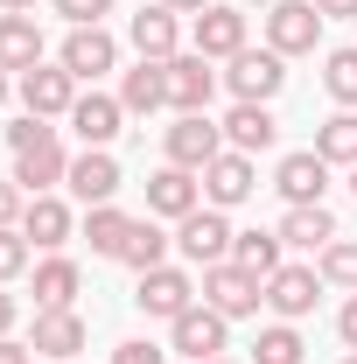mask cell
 Listing matches in <instances>:
<instances>
[{
    "instance_id": "14",
    "label": "cell",
    "mask_w": 357,
    "mask_h": 364,
    "mask_svg": "<svg viewBox=\"0 0 357 364\" xmlns=\"http://www.w3.org/2000/svg\"><path fill=\"white\" fill-rule=\"evenodd\" d=\"M196 196H203L196 168H176V161H169V168H154V176H147V210H154V218H176V225H182L189 210H203Z\"/></svg>"
},
{
    "instance_id": "41",
    "label": "cell",
    "mask_w": 357,
    "mask_h": 364,
    "mask_svg": "<svg viewBox=\"0 0 357 364\" xmlns=\"http://www.w3.org/2000/svg\"><path fill=\"white\" fill-rule=\"evenodd\" d=\"M0 364H36V350H28V343H14V336H0Z\"/></svg>"
},
{
    "instance_id": "6",
    "label": "cell",
    "mask_w": 357,
    "mask_h": 364,
    "mask_svg": "<svg viewBox=\"0 0 357 364\" xmlns=\"http://www.w3.org/2000/svg\"><path fill=\"white\" fill-rule=\"evenodd\" d=\"M231 238H238V231L224 225V210H211V203H203V210H189L182 231H176L182 259H196V267H224V259H231Z\"/></svg>"
},
{
    "instance_id": "43",
    "label": "cell",
    "mask_w": 357,
    "mask_h": 364,
    "mask_svg": "<svg viewBox=\"0 0 357 364\" xmlns=\"http://www.w3.org/2000/svg\"><path fill=\"white\" fill-rule=\"evenodd\" d=\"M161 7H176V14H203L211 0H161Z\"/></svg>"
},
{
    "instance_id": "23",
    "label": "cell",
    "mask_w": 357,
    "mask_h": 364,
    "mask_svg": "<svg viewBox=\"0 0 357 364\" xmlns=\"http://www.w3.org/2000/svg\"><path fill=\"white\" fill-rule=\"evenodd\" d=\"M119 105H127V112H161V105H169V63L140 56L134 70L119 77Z\"/></svg>"
},
{
    "instance_id": "20",
    "label": "cell",
    "mask_w": 357,
    "mask_h": 364,
    "mask_svg": "<svg viewBox=\"0 0 357 364\" xmlns=\"http://www.w3.org/2000/svg\"><path fill=\"white\" fill-rule=\"evenodd\" d=\"M56 182H70V161H63L56 140L28 147V154H14V189H21V196H49Z\"/></svg>"
},
{
    "instance_id": "35",
    "label": "cell",
    "mask_w": 357,
    "mask_h": 364,
    "mask_svg": "<svg viewBox=\"0 0 357 364\" xmlns=\"http://www.w3.org/2000/svg\"><path fill=\"white\" fill-rule=\"evenodd\" d=\"M43 140H56V127L36 119V112H21V119L7 127V147H14V154H28V147H43Z\"/></svg>"
},
{
    "instance_id": "42",
    "label": "cell",
    "mask_w": 357,
    "mask_h": 364,
    "mask_svg": "<svg viewBox=\"0 0 357 364\" xmlns=\"http://www.w3.org/2000/svg\"><path fill=\"white\" fill-rule=\"evenodd\" d=\"M0 336H14V294L0 287Z\"/></svg>"
},
{
    "instance_id": "39",
    "label": "cell",
    "mask_w": 357,
    "mask_h": 364,
    "mask_svg": "<svg viewBox=\"0 0 357 364\" xmlns=\"http://www.w3.org/2000/svg\"><path fill=\"white\" fill-rule=\"evenodd\" d=\"M336 336H343V343H351V350H357V294H351V301H343V316H336Z\"/></svg>"
},
{
    "instance_id": "49",
    "label": "cell",
    "mask_w": 357,
    "mask_h": 364,
    "mask_svg": "<svg viewBox=\"0 0 357 364\" xmlns=\"http://www.w3.org/2000/svg\"><path fill=\"white\" fill-rule=\"evenodd\" d=\"M211 364H231V358H211Z\"/></svg>"
},
{
    "instance_id": "48",
    "label": "cell",
    "mask_w": 357,
    "mask_h": 364,
    "mask_svg": "<svg viewBox=\"0 0 357 364\" xmlns=\"http://www.w3.org/2000/svg\"><path fill=\"white\" fill-rule=\"evenodd\" d=\"M343 364H357V350H351V358H343Z\"/></svg>"
},
{
    "instance_id": "44",
    "label": "cell",
    "mask_w": 357,
    "mask_h": 364,
    "mask_svg": "<svg viewBox=\"0 0 357 364\" xmlns=\"http://www.w3.org/2000/svg\"><path fill=\"white\" fill-rule=\"evenodd\" d=\"M0 7H7V14H36V0H0Z\"/></svg>"
},
{
    "instance_id": "37",
    "label": "cell",
    "mask_w": 357,
    "mask_h": 364,
    "mask_svg": "<svg viewBox=\"0 0 357 364\" xmlns=\"http://www.w3.org/2000/svg\"><path fill=\"white\" fill-rule=\"evenodd\" d=\"M112 364H169V350H161V343H147V336H134V343H119V350H112Z\"/></svg>"
},
{
    "instance_id": "26",
    "label": "cell",
    "mask_w": 357,
    "mask_h": 364,
    "mask_svg": "<svg viewBox=\"0 0 357 364\" xmlns=\"http://www.w3.org/2000/svg\"><path fill=\"white\" fill-rule=\"evenodd\" d=\"M78 287H85V273H78V259H43L36 267V309H70L78 301Z\"/></svg>"
},
{
    "instance_id": "13",
    "label": "cell",
    "mask_w": 357,
    "mask_h": 364,
    "mask_svg": "<svg viewBox=\"0 0 357 364\" xmlns=\"http://www.w3.org/2000/svg\"><path fill=\"white\" fill-rule=\"evenodd\" d=\"M260 182H252V154H238V147H224L218 161L203 168V203L211 210H231V203H245Z\"/></svg>"
},
{
    "instance_id": "15",
    "label": "cell",
    "mask_w": 357,
    "mask_h": 364,
    "mask_svg": "<svg viewBox=\"0 0 357 364\" xmlns=\"http://www.w3.org/2000/svg\"><path fill=\"white\" fill-rule=\"evenodd\" d=\"M70 196H78L85 210L119 196V161H112V147H85V154L70 161Z\"/></svg>"
},
{
    "instance_id": "2",
    "label": "cell",
    "mask_w": 357,
    "mask_h": 364,
    "mask_svg": "<svg viewBox=\"0 0 357 364\" xmlns=\"http://www.w3.org/2000/svg\"><path fill=\"white\" fill-rule=\"evenodd\" d=\"M203 301H211L224 322L260 316V301H267V280H260V273H245L238 259H224V267H203Z\"/></svg>"
},
{
    "instance_id": "47",
    "label": "cell",
    "mask_w": 357,
    "mask_h": 364,
    "mask_svg": "<svg viewBox=\"0 0 357 364\" xmlns=\"http://www.w3.org/2000/svg\"><path fill=\"white\" fill-rule=\"evenodd\" d=\"M351 196H357V168H351Z\"/></svg>"
},
{
    "instance_id": "27",
    "label": "cell",
    "mask_w": 357,
    "mask_h": 364,
    "mask_svg": "<svg viewBox=\"0 0 357 364\" xmlns=\"http://www.w3.org/2000/svg\"><path fill=\"white\" fill-rule=\"evenodd\" d=\"M315 154H322L329 168H357V112L322 119V127H315Z\"/></svg>"
},
{
    "instance_id": "12",
    "label": "cell",
    "mask_w": 357,
    "mask_h": 364,
    "mask_svg": "<svg viewBox=\"0 0 357 364\" xmlns=\"http://www.w3.org/2000/svg\"><path fill=\"white\" fill-rule=\"evenodd\" d=\"M169 336H176V350L189 364H211V358H224V316L203 301V309H182L176 322H169Z\"/></svg>"
},
{
    "instance_id": "38",
    "label": "cell",
    "mask_w": 357,
    "mask_h": 364,
    "mask_svg": "<svg viewBox=\"0 0 357 364\" xmlns=\"http://www.w3.org/2000/svg\"><path fill=\"white\" fill-rule=\"evenodd\" d=\"M21 210H28V203H21L14 176H7V182H0V231H7V225H21Z\"/></svg>"
},
{
    "instance_id": "33",
    "label": "cell",
    "mask_w": 357,
    "mask_h": 364,
    "mask_svg": "<svg viewBox=\"0 0 357 364\" xmlns=\"http://www.w3.org/2000/svg\"><path fill=\"white\" fill-rule=\"evenodd\" d=\"M322 280H329V287H351L357 294V238H336V245H322Z\"/></svg>"
},
{
    "instance_id": "24",
    "label": "cell",
    "mask_w": 357,
    "mask_h": 364,
    "mask_svg": "<svg viewBox=\"0 0 357 364\" xmlns=\"http://www.w3.org/2000/svg\"><path fill=\"white\" fill-rule=\"evenodd\" d=\"M36 63H43L36 14H0V70H36Z\"/></svg>"
},
{
    "instance_id": "1",
    "label": "cell",
    "mask_w": 357,
    "mask_h": 364,
    "mask_svg": "<svg viewBox=\"0 0 357 364\" xmlns=\"http://www.w3.org/2000/svg\"><path fill=\"white\" fill-rule=\"evenodd\" d=\"M224 85H231L238 105H273L280 85H287V56L280 49H238L231 70H224Z\"/></svg>"
},
{
    "instance_id": "9",
    "label": "cell",
    "mask_w": 357,
    "mask_h": 364,
    "mask_svg": "<svg viewBox=\"0 0 357 364\" xmlns=\"http://www.w3.org/2000/svg\"><path fill=\"white\" fill-rule=\"evenodd\" d=\"M134 301H140V316L176 322L182 309H196V287H189V273H176V267H147L140 287H134Z\"/></svg>"
},
{
    "instance_id": "10",
    "label": "cell",
    "mask_w": 357,
    "mask_h": 364,
    "mask_svg": "<svg viewBox=\"0 0 357 364\" xmlns=\"http://www.w3.org/2000/svg\"><path fill=\"white\" fill-rule=\"evenodd\" d=\"M56 63H63V70H70L78 85H98V77H105V70L119 63V43H112L105 28H70V36H63V56H56Z\"/></svg>"
},
{
    "instance_id": "18",
    "label": "cell",
    "mask_w": 357,
    "mask_h": 364,
    "mask_svg": "<svg viewBox=\"0 0 357 364\" xmlns=\"http://www.w3.org/2000/svg\"><path fill=\"white\" fill-rule=\"evenodd\" d=\"M273 189L287 196V203H322V189H329V161L302 147V154H287L280 168H273Z\"/></svg>"
},
{
    "instance_id": "21",
    "label": "cell",
    "mask_w": 357,
    "mask_h": 364,
    "mask_svg": "<svg viewBox=\"0 0 357 364\" xmlns=\"http://www.w3.org/2000/svg\"><path fill=\"white\" fill-rule=\"evenodd\" d=\"M70 203L63 196H28V210H21V238L28 245H43V252H56V245H70Z\"/></svg>"
},
{
    "instance_id": "32",
    "label": "cell",
    "mask_w": 357,
    "mask_h": 364,
    "mask_svg": "<svg viewBox=\"0 0 357 364\" xmlns=\"http://www.w3.org/2000/svg\"><path fill=\"white\" fill-rule=\"evenodd\" d=\"M302 336H294V322H273V329H260V343H252V364H302Z\"/></svg>"
},
{
    "instance_id": "31",
    "label": "cell",
    "mask_w": 357,
    "mask_h": 364,
    "mask_svg": "<svg viewBox=\"0 0 357 364\" xmlns=\"http://www.w3.org/2000/svg\"><path fill=\"white\" fill-rule=\"evenodd\" d=\"M322 85H329V98L343 112H357V49H329L322 56Z\"/></svg>"
},
{
    "instance_id": "40",
    "label": "cell",
    "mask_w": 357,
    "mask_h": 364,
    "mask_svg": "<svg viewBox=\"0 0 357 364\" xmlns=\"http://www.w3.org/2000/svg\"><path fill=\"white\" fill-rule=\"evenodd\" d=\"M315 14H322V21H351L357 0H315Z\"/></svg>"
},
{
    "instance_id": "45",
    "label": "cell",
    "mask_w": 357,
    "mask_h": 364,
    "mask_svg": "<svg viewBox=\"0 0 357 364\" xmlns=\"http://www.w3.org/2000/svg\"><path fill=\"white\" fill-rule=\"evenodd\" d=\"M0 105H7V70H0Z\"/></svg>"
},
{
    "instance_id": "17",
    "label": "cell",
    "mask_w": 357,
    "mask_h": 364,
    "mask_svg": "<svg viewBox=\"0 0 357 364\" xmlns=\"http://www.w3.org/2000/svg\"><path fill=\"white\" fill-rule=\"evenodd\" d=\"M119 119H127V105L105 98V91H85V98L70 105V134L85 140V147H112V140H119Z\"/></svg>"
},
{
    "instance_id": "7",
    "label": "cell",
    "mask_w": 357,
    "mask_h": 364,
    "mask_svg": "<svg viewBox=\"0 0 357 364\" xmlns=\"http://www.w3.org/2000/svg\"><path fill=\"white\" fill-rule=\"evenodd\" d=\"M322 273L315 267H280V273H267V309L280 322H302V316H315V301H322Z\"/></svg>"
},
{
    "instance_id": "34",
    "label": "cell",
    "mask_w": 357,
    "mask_h": 364,
    "mask_svg": "<svg viewBox=\"0 0 357 364\" xmlns=\"http://www.w3.org/2000/svg\"><path fill=\"white\" fill-rule=\"evenodd\" d=\"M28 252H36V245L21 238V225H7V231H0V287H7L14 273H28Z\"/></svg>"
},
{
    "instance_id": "8",
    "label": "cell",
    "mask_w": 357,
    "mask_h": 364,
    "mask_svg": "<svg viewBox=\"0 0 357 364\" xmlns=\"http://www.w3.org/2000/svg\"><path fill=\"white\" fill-rule=\"evenodd\" d=\"M211 98H218V70H211V56H169V105L176 112H211Z\"/></svg>"
},
{
    "instance_id": "28",
    "label": "cell",
    "mask_w": 357,
    "mask_h": 364,
    "mask_svg": "<svg viewBox=\"0 0 357 364\" xmlns=\"http://www.w3.org/2000/svg\"><path fill=\"white\" fill-rule=\"evenodd\" d=\"M119 259H127L134 273L161 267V259H169V231L154 225V218H134V225H127V245H119Z\"/></svg>"
},
{
    "instance_id": "4",
    "label": "cell",
    "mask_w": 357,
    "mask_h": 364,
    "mask_svg": "<svg viewBox=\"0 0 357 364\" xmlns=\"http://www.w3.org/2000/svg\"><path fill=\"white\" fill-rule=\"evenodd\" d=\"M70 105H78V77H70L63 63L21 70V112H36V119H70Z\"/></svg>"
},
{
    "instance_id": "36",
    "label": "cell",
    "mask_w": 357,
    "mask_h": 364,
    "mask_svg": "<svg viewBox=\"0 0 357 364\" xmlns=\"http://www.w3.org/2000/svg\"><path fill=\"white\" fill-rule=\"evenodd\" d=\"M112 7H119V0H56V14H63L70 28H98Z\"/></svg>"
},
{
    "instance_id": "5",
    "label": "cell",
    "mask_w": 357,
    "mask_h": 364,
    "mask_svg": "<svg viewBox=\"0 0 357 364\" xmlns=\"http://www.w3.org/2000/svg\"><path fill=\"white\" fill-rule=\"evenodd\" d=\"M218 154H224V127H211V112H176V127H169V161L203 176Z\"/></svg>"
},
{
    "instance_id": "16",
    "label": "cell",
    "mask_w": 357,
    "mask_h": 364,
    "mask_svg": "<svg viewBox=\"0 0 357 364\" xmlns=\"http://www.w3.org/2000/svg\"><path fill=\"white\" fill-rule=\"evenodd\" d=\"M238 49H245V14H238V7H218V0H211V7L196 14V56H211V63L224 56V63H231Z\"/></svg>"
},
{
    "instance_id": "29",
    "label": "cell",
    "mask_w": 357,
    "mask_h": 364,
    "mask_svg": "<svg viewBox=\"0 0 357 364\" xmlns=\"http://www.w3.org/2000/svg\"><path fill=\"white\" fill-rule=\"evenodd\" d=\"M127 210H112V203H91L85 210V238H91V252H105V259H119V245H127Z\"/></svg>"
},
{
    "instance_id": "50",
    "label": "cell",
    "mask_w": 357,
    "mask_h": 364,
    "mask_svg": "<svg viewBox=\"0 0 357 364\" xmlns=\"http://www.w3.org/2000/svg\"><path fill=\"white\" fill-rule=\"evenodd\" d=\"M36 364H43V358H36Z\"/></svg>"
},
{
    "instance_id": "3",
    "label": "cell",
    "mask_w": 357,
    "mask_h": 364,
    "mask_svg": "<svg viewBox=\"0 0 357 364\" xmlns=\"http://www.w3.org/2000/svg\"><path fill=\"white\" fill-rule=\"evenodd\" d=\"M315 43H322L315 0H273V7H267V49H280V56H309Z\"/></svg>"
},
{
    "instance_id": "22",
    "label": "cell",
    "mask_w": 357,
    "mask_h": 364,
    "mask_svg": "<svg viewBox=\"0 0 357 364\" xmlns=\"http://www.w3.org/2000/svg\"><path fill=\"white\" fill-rule=\"evenodd\" d=\"M127 36H134V49H140V56L169 63V56H176V43H182V28H176V7H161V0H154V7H140Z\"/></svg>"
},
{
    "instance_id": "30",
    "label": "cell",
    "mask_w": 357,
    "mask_h": 364,
    "mask_svg": "<svg viewBox=\"0 0 357 364\" xmlns=\"http://www.w3.org/2000/svg\"><path fill=\"white\" fill-rule=\"evenodd\" d=\"M231 259L245 273H260V280L280 273V231H238V238H231Z\"/></svg>"
},
{
    "instance_id": "11",
    "label": "cell",
    "mask_w": 357,
    "mask_h": 364,
    "mask_svg": "<svg viewBox=\"0 0 357 364\" xmlns=\"http://www.w3.org/2000/svg\"><path fill=\"white\" fill-rule=\"evenodd\" d=\"M28 350H36L43 364H56V358H78V350H85V316H78V309H36Z\"/></svg>"
},
{
    "instance_id": "25",
    "label": "cell",
    "mask_w": 357,
    "mask_h": 364,
    "mask_svg": "<svg viewBox=\"0 0 357 364\" xmlns=\"http://www.w3.org/2000/svg\"><path fill=\"white\" fill-rule=\"evenodd\" d=\"M273 134H280V119L267 105H231V119H224V147H238V154H267Z\"/></svg>"
},
{
    "instance_id": "46",
    "label": "cell",
    "mask_w": 357,
    "mask_h": 364,
    "mask_svg": "<svg viewBox=\"0 0 357 364\" xmlns=\"http://www.w3.org/2000/svg\"><path fill=\"white\" fill-rule=\"evenodd\" d=\"M245 7H273V0H245Z\"/></svg>"
},
{
    "instance_id": "19",
    "label": "cell",
    "mask_w": 357,
    "mask_h": 364,
    "mask_svg": "<svg viewBox=\"0 0 357 364\" xmlns=\"http://www.w3.org/2000/svg\"><path fill=\"white\" fill-rule=\"evenodd\" d=\"M343 231L329 218V203H287V218H280V245H302V252H322V245H336Z\"/></svg>"
}]
</instances>
